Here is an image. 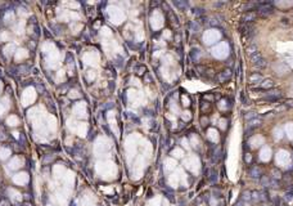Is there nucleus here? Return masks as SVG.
<instances>
[{"label": "nucleus", "mask_w": 293, "mask_h": 206, "mask_svg": "<svg viewBox=\"0 0 293 206\" xmlns=\"http://www.w3.org/2000/svg\"><path fill=\"white\" fill-rule=\"evenodd\" d=\"M257 14L261 15V17H269L270 14H272L274 12V7H272L271 1H264V3H258V7H257Z\"/></svg>", "instance_id": "1"}, {"label": "nucleus", "mask_w": 293, "mask_h": 206, "mask_svg": "<svg viewBox=\"0 0 293 206\" xmlns=\"http://www.w3.org/2000/svg\"><path fill=\"white\" fill-rule=\"evenodd\" d=\"M231 76H233V71H231L230 68H226V70H224V71L218 72V75H217V81L220 82V84L228 82L229 80L231 79Z\"/></svg>", "instance_id": "2"}, {"label": "nucleus", "mask_w": 293, "mask_h": 206, "mask_svg": "<svg viewBox=\"0 0 293 206\" xmlns=\"http://www.w3.org/2000/svg\"><path fill=\"white\" fill-rule=\"evenodd\" d=\"M282 98V94H280L279 90H275V92H270L262 98L261 100H265V102H276Z\"/></svg>", "instance_id": "3"}, {"label": "nucleus", "mask_w": 293, "mask_h": 206, "mask_svg": "<svg viewBox=\"0 0 293 206\" xmlns=\"http://www.w3.org/2000/svg\"><path fill=\"white\" fill-rule=\"evenodd\" d=\"M257 17V13L253 12V10H251V12H246L243 15H242V23H247V25H249L251 22H253L254 19H256Z\"/></svg>", "instance_id": "4"}, {"label": "nucleus", "mask_w": 293, "mask_h": 206, "mask_svg": "<svg viewBox=\"0 0 293 206\" xmlns=\"http://www.w3.org/2000/svg\"><path fill=\"white\" fill-rule=\"evenodd\" d=\"M248 175H249L251 178H253V179H260V178L262 177V170L260 169L258 166L253 165V166L249 167V170H248Z\"/></svg>", "instance_id": "5"}, {"label": "nucleus", "mask_w": 293, "mask_h": 206, "mask_svg": "<svg viewBox=\"0 0 293 206\" xmlns=\"http://www.w3.org/2000/svg\"><path fill=\"white\" fill-rule=\"evenodd\" d=\"M258 88H260V92L270 90V89H272V88H274V81H272V80H270V79H266V80H264V81L261 82V86H258Z\"/></svg>", "instance_id": "6"}, {"label": "nucleus", "mask_w": 293, "mask_h": 206, "mask_svg": "<svg viewBox=\"0 0 293 206\" xmlns=\"http://www.w3.org/2000/svg\"><path fill=\"white\" fill-rule=\"evenodd\" d=\"M262 81H264V77H262L261 74L253 72V74L249 76V82H252V84H261Z\"/></svg>", "instance_id": "7"}, {"label": "nucleus", "mask_w": 293, "mask_h": 206, "mask_svg": "<svg viewBox=\"0 0 293 206\" xmlns=\"http://www.w3.org/2000/svg\"><path fill=\"white\" fill-rule=\"evenodd\" d=\"M238 31L240 33H243V35H249V33H251V31H252V27L249 25H247V23H242L240 22V25L238 26Z\"/></svg>", "instance_id": "8"}, {"label": "nucleus", "mask_w": 293, "mask_h": 206, "mask_svg": "<svg viewBox=\"0 0 293 206\" xmlns=\"http://www.w3.org/2000/svg\"><path fill=\"white\" fill-rule=\"evenodd\" d=\"M240 201H243V202H249V201H252V191H249V189L243 191L242 195H240Z\"/></svg>", "instance_id": "9"}, {"label": "nucleus", "mask_w": 293, "mask_h": 206, "mask_svg": "<svg viewBox=\"0 0 293 206\" xmlns=\"http://www.w3.org/2000/svg\"><path fill=\"white\" fill-rule=\"evenodd\" d=\"M261 124H262V120L260 117H254L253 120H251V121H248V128H251V129H256V128H258V126H261Z\"/></svg>", "instance_id": "10"}, {"label": "nucleus", "mask_w": 293, "mask_h": 206, "mask_svg": "<svg viewBox=\"0 0 293 206\" xmlns=\"http://www.w3.org/2000/svg\"><path fill=\"white\" fill-rule=\"evenodd\" d=\"M174 5L179 10H186L188 8V3L186 1H180V0H174Z\"/></svg>", "instance_id": "11"}, {"label": "nucleus", "mask_w": 293, "mask_h": 206, "mask_svg": "<svg viewBox=\"0 0 293 206\" xmlns=\"http://www.w3.org/2000/svg\"><path fill=\"white\" fill-rule=\"evenodd\" d=\"M249 59H251V62L253 64H256V63H258V62L262 59V56H261V53H260V52H256V53H253V54H251V56H249Z\"/></svg>", "instance_id": "12"}, {"label": "nucleus", "mask_w": 293, "mask_h": 206, "mask_svg": "<svg viewBox=\"0 0 293 206\" xmlns=\"http://www.w3.org/2000/svg\"><path fill=\"white\" fill-rule=\"evenodd\" d=\"M260 183H261V185H262L264 188H267V187H270L271 179H270L267 175H262V177L260 178Z\"/></svg>", "instance_id": "13"}, {"label": "nucleus", "mask_w": 293, "mask_h": 206, "mask_svg": "<svg viewBox=\"0 0 293 206\" xmlns=\"http://www.w3.org/2000/svg\"><path fill=\"white\" fill-rule=\"evenodd\" d=\"M254 117H257V113L254 112V111H249V112L244 113V118H246L247 121H251V120H253Z\"/></svg>", "instance_id": "14"}, {"label": "nucleus", "mask_w": 293, "mask_h": 206, "mask_svg": "<svg viewBox=\"0 0 293 206\" xmlns=\"http://www.w3.org/2000/svg\"><path fill=\"white\" fill-rule=\"evenodd\" d=\"M200 56V52L198 50V49H193L192 52H190V58L193 59V61H197L198 58H199Z\"/></svg>", "instance_id": "15"}, {"label": "nucleus", "mask_w": 293, "mask_h": 206, "mask_svg": "<svg viewBox=\"0 0 293 206\" xmlns=\"http://www.w3.org/2000/svg\"><path fill=\"white\" fill-rule=\"evenodd\" d=\"M189 27H190V31H192V32H197L198 28H199V23H198L197 21H192L190 25H189Z\"/></svg>", "instance_id": "16"}, {"label": "nucleus", "mask_w": 293, "mask_h": 206, "mask_svg": "<svg viewBox=\"0 0 293 206\" xmlns=\"http://www.w3.org/2000/svg\"><path fill=\"white\" fill-rule=\"evenodd\" d=\"M210 182L212 183V184H216V182H217V173H216V170H211Z\"/></svg>", "instance_id": "17"}, {"label": "nucleus", "mask_w": 293, "mask_h": 206, "mask_svg": "<svg viewBox=\"0 0 293 206\" xmlns=\"http://www.w3.org/2000/svg\"><path fill=\"white\" fill-rule=\"evenodd\" d=\"M269 200V193L267 191H260V201H267Z\"/></svg>", "instance_id": "18"}, {"label": "nucleus", "mask_w": 293, "mask_h": 206, "mask_svg": "<svg viewBox=\"0 0 293 206\" xmlns=\"http://www.w3.org/2000/svg\"><path fill=\"white\" fill-rule=\"evenodd\" d=\"M252 201L260 202V191H252Z\"/></svg>", "instance_id": "19"}, {"label": "nucleus", "mask_w": 293, "mask_h": 206, "mask_svg": "<svg viewBox=\"0 0 293 206\" xmlns=\"http://www.w3.org/2000/svg\"><path fill=\"white\" fill-rule=\"evenodd\" d=\"M272 178H274L275 180H280L282 179V173H280L278 169H274L272 170Z\"/></svg>", "instance_id": "20"}, {"label": "nucleus", "mask_w": 293, "mask_h": 206, "mask_svg": "<svg viewBox=\"0 0 293 206\" xmlns=\"http://www.w3.org/2000/svg\"><path fill=\"white\" fill-rule=\"evenodd\" d=\"M193 13H194L195 15H198V17H202V15H204V9H203V8H194Z\"/></svg>", "instance_id": "21"}, {"label": "nucleus", "mask_w": 293, "mask_h": 206, "mask_svg": "<svg viewBox=\"0 0 293 206\" xmlns=\"http://www.w3.org/2000/svg\"><path fill=\"white\" fill-rule=\"evenodd\" d=\"M256 52H258L257 50V46L256 45H249L248 48H247V53H248V56H251V54H253V53H256Z\"/></svg>", "instance_id": "22"}, {"label": "nucleus", "mask_w": 293, "mask_h": 206, "mask_svg": "<svg viewBox=\"0 0 293 206\" xmlns=\"http://www.w3.org/2000/svg\"><path fill=\"white\" fill-rule=\"evenodd\" d=\"M254 66H256L257 68H265V67L267 66V62H266V59H264V58H262L261 61H260L258 63H256V64H254Z\"/></svg>", "instance_id": "23"}, {"label": "nucleus", "mask_w": 293, "mask_h": 206, "mask_svg": "<svg viewBox=\"0 0 293 206\" xmlns=\"http://www.w3.org/2000/svg\"><path fill=\"white\" fill-rule=\"evenodd\" d=\"M285 200H288V201L293 200V188H290L289 191H287V193H285Z\"/></svg>", "instance_id": "24"}, {"label": "nucleus", "mask_w": 293, "mask_h": 206, "mask_svg": "<svg viewBox=\"0 0 293 206\" xmlns=\"http://www.w3.org/2000/svg\"><path fill=\"white\" fill-rule=\"evenodd\" d=\"M146 71V68L144 66H140V67H138V68H136V74L138 75H141V74H144V72Z\"/></svg>", "instance_id": "25"}, {"label": "nucleus", "mask_w": 293, "mask_h": 206, "mask_svg": "<svg viewBox=\"0 0 293 206\" xmlns=\"http://www.w3.org/2000/svg\"><path fill=\"white\" fill-rule=\"evenodd\" d=\"M251 160H252V156L249 153L244 154V162H246V164H251Z\"/></svg>", "instance_id": "26"}, {"label": "nucleus", "mask_w": 293, "mask_h": 206, "mask_svg": "<svg viewBox=\"0 0 293 206\" xmlns=\"http://www.w3.org/2000/svg\"><path fill=\"white\" fill-rule=\"evenodd\" d=\"M284 104L287 106V108H288V107H293V99H287V100L284 102Z\"/></svg>", "instance_id": "27"}, {"label": "nucleus", "mask_w": 293, "mask_h": 206, "mask_svg": "<svg viewBox=\"0 0 293 206\" xmlns=\"http://www.w3.org/2000/svg\"><path fill=\"white\" fill-rule=\"evenodd\" d=\"M251 133H253V129H251V128H248L246 130V133H244V135H246V138H248V136H251Z\"/></svg>", "instance_id": "28"}, {"label": "nucleus", "mask_w": 293, "mask_h": 206, "mask_svg": "<svg viewBox=\"0 0 293 206\" xmlns=\"http://www.w3.org/2000/svg\"><path fill=\"white\" fill-rule=\"evenodd\" d=\"M240 100H242V103H247V97H246V93L244 92H242V94H240Z\"/></svg>", "instance_id": "29"}, {"label": "nucleus", "mask_w": 293, "mask_h": 206, "mask_svg": "<svg viewBox=\"0 0 293 206\" xmlns=\"http://www.w3.org/2000/svg\"><path fill=\"white\" fill-rule=\"evenodd\" d=\"M208 107H210V106H208V103H206V102H203V103H202V106H200V108H202V111H206V110H207Z\"/></svg>", "instance_id": "30"}, {"label": "nucleus", "mask_w": 293, "mask_h": 206, "mask_svg": "<svg viewBox=\"0 0 293 206\" xmlns=\"http://www.w3.org/2000/svg\"><path fill=\"white\" fill-rule=\"evenodd\" d=\"M204 98H206V99L212 100V99H213V95H204Z\"/></svg>", "instance_id": "31"}, {"label": "nucleus", "mask_w": 293, "mask_h": 206, "mask_svg": "<svg viewBox=\"0 0 293 206\" xmlns=\"http://www.w3.org/2000/svg\"><path fill=\"white\" fill-rule=\"evenodd\" d=\"M23 206H30V205H28V203H25V205H23Z\"/></svg>", "instance_id": "32"}]
</instances>
